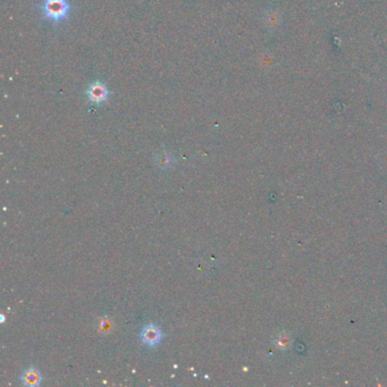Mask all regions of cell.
<instances>
[{
  "label": "cell",
  "mask_w": 387,
  "mask_h": 387,
  "mask_svg": "<svg viewBox=\"0 0 387 387\" xmlns=\"http://www.w3.org/2000/svg\"><path fill=\"white\" fill-rule=\"evenodd\" d=\"M141 339L145 344L150 346H155L163 339V333H161L160 328L154 324L144 326L143 330L141 332Z\"/></svg>",
  "instance_id": "3"
},
{
  "label": "cell",
  "mask_w": 387,
  "mask_h": 387,
  "mask_svg": "<svg viewBox=\"0 0 387 387\" xmlns=\"http://www.w3.org/2000/svg\"><path fill=\"white\" fill-rule=\"evenodd\" d=\"M86 98L91 104L95 105H102L104 102L108 100L109 98V90L106 86L105 83L100 81L93 82L87 86L86 89Z\"/></svg>",
  "instance_id": "2"
},
{
  "label": "cell",
  "mask_w": 387,
  "mask_h": 387,
  "mask_svg": "<svg viewBox=\"0 0 387 387\" xmlns=\"http://www.w3.org/2000/svg\"><path fill=\"white\" fill-rule=\"evenodd\" d=\"M21 379L23 385L36 387L41 384L42 376L37 368H27L24 370Z\"/></svg>",
  "instance_id": "4"
},
{
  "label": "cell",
  "mask_w": 387,
  "mask_h": 387,
  "mask_svg": "<svg viewBox=\"0 0 387 387\" xmlns=\"http://www.w3.org/2000/svg\"><path fill=\"white\" fill-rule=\"evenodd\" d=\"M70 8L67 0H45L41 6V13L45 18L57 23L64 21L68 16Z\"/></svg>",
  "instance_id": "1"
},
{
  "label": "cell",
  "mask_w": 387,
  "mask_h": 387,
  "mask_svg": "<svg viewBox=\"0 0 387 387\" xmlns=\"http://www.w3.org/2000/svg\"><path fill=\"white\" fill-rule=\"evenodd\" d=\"M155 163L163 169L169 168L175 164V157L169 151H160L155 156Z\"/></svg>",
  "instance_id": "5"
}]
</instances>
